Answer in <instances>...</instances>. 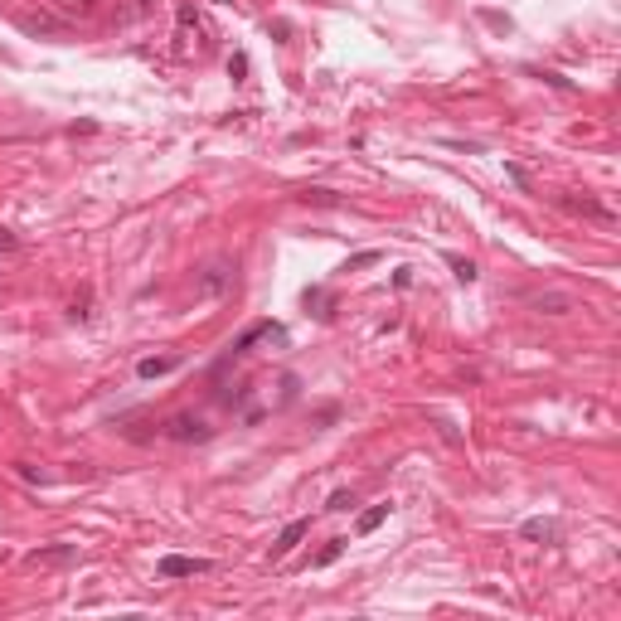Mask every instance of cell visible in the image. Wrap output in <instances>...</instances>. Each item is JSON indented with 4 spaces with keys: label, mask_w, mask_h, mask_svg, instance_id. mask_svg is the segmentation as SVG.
I'll return each mask as SVG.
<instances>
[{
    "label": "cell",
    "mask_w": 621,
    "mask_h": 621,
    "mask_svg": "<svg viewBox=\"0 0 621 621\" xmlns=\"http://www.w3.org/2000/svg\"><path fill=\"white\" fill-rule=\"evenodd\" d=\"M165 437H170V442H209L214 428H209L204 418H194V413H180V418L165 423Z\"/></svg>",
    "instance_id": "obj_1"
},
{
    "label": "cell",
    "mask_w": 621,
    "mask_h": 621,
    "mask_svg": "<svg viewBox=\"0 0 621 621\" xmlns=\"http://www.w3.org/2000/svg\"><path fill=\"white\" fill-rule=\"evenodd\" d=\"M233 287V262H209L199 272V297H223Z\"/></svg>",
    "instance_id": "obj_2"
},
{
    "label": "cell",
    "mask_w": 621,
    "mask_h": 621,
    "mask_svg": "<svg viewBox=\"0 0 621 621\" xmlns=\"http://www.w3.org/2000/svg\"><path fill=\"white\" fill-rule=\"evenodd\" d=\"M209 568H214L209 558H185V553H165L156 573H161V578H194V573H209Z\"/></svg>",
    "instance_id": "obj_3"
},
{
    "label": "cell",
    "mask_w": 621,
    "mask_h": 621,
    "mask_svg": "<svg viewBox=\"0 0 621 621\" xmlns=\"http://www.w3.org/2000/svg\"><path fill=\"white\" fill-rule=\"evenodd\" d=\"M306 534H311V519H292V524H287V529L277 534V543H272V553H277V558H282V553H292V548H297V543L306 539Z\"/></svg>",
    "instance_id": "obj_4"
},
{
    "label": "cell",
    "mask_w": 621,
    "mask_h": 621,
    "mask_svg": "<svg viewBox=\"0 0 621 621\" xmlns=\"http://www.w3.org/2000/svg\"><path fill=\"white\" fill-rule=\"evenodd\" d=\"M262 335H282V325H272V321H258V325H248L243 335H238V340H233V359H238V354H248L253 350V340H262Z\"/></svg>",
    "instance_id": "obj_5"
},
{
    "label": "cell",
    "mask_w": 621,
    "mask_h": 621,
    "mask_svg": "<svg viewBox=\"0 0 621 621\" xmlns=\"http://www.w3.org/2000/svg\"><path fill=\"white\" fill-rule=\"evenodd\" d=\"M529 306L543 316H563V311H573V297L568 292H539V297H529Z\"/></svg>",
    "instance_id": "obj_6"
},
{
    "label": "cell",
    "mask_w": 621,
    "mask_h": 621,
    "mask_svg": "<svg viewBox=\"0 0 621 621\" xmlns=\"http://www.w3.org/2000/svg\"><path fill=\"white\" fill-rule=\"evenodd\" d=\"M519 534H524L529 543H553L558 539V519H524Z\"/></svg>",
    "instance_id": "obj_7"
},
{
    "label": "cell",
    "mask_w": 621,
    "mask_h": 621,
    "mask_svg": "<svg viewBox=\"0 0 621 621\" xmlns=\"http://www.w3.org/2000/svg\"><path fill=\"white\" fill-rule=\"evenodd\" d=\"M170 369H180V359H175V354H161V359L151 354V359H141V364H136V374H141V378H161V374H170Z\"/></svg>",
    "instance_id": "obj_8"
},
{
    "label": "cell",
    "mask_w": 621,
    "mask_h": 621,
    "mask_svg": "<svg viewBox=\"0 0 621 621\" xmlns=\"http://www.w3.org/2000/svg\"><path fill=\"white\" fill-rule=\"evenodd\" d=\"M383 519H388V505H374V510H364V514H359V524H354V534H374Z\"/></svg>",
    "instance_id": "obj_9"
},
{
    "label": "cell",
    "mask_w": 621,
    "mask_h": 621,
    "mask_svg": "<svg viewBox=\"0 0 621 621\" xmlns=\"http://www.w3.org/2000/svg\"><path fill=\"white\" fill-rule=\"evenodd\" d=\"M568 209H573V214H588V218H602V223H607V218H612V209H602V204H593V199H563Z\"/></svg>",
    "instance_id": "obj_10"
},
{
    "label": "cell",
    "mask_w": 621,
    "mask_h": 621,
    "mask_svg": "<svg viewBox=\"0 0 621 621\" xmlns=\"http://www.w3.org/2000/svg\"><path fill=\"white\" fill-rule=\"evenodd\" d=\"M447 267H452V277H457L461 287L476 282V262H471V258H447Z\"/></svg>",
    "instance_id": "obj_11"
},
{
    "label": "cell",
    "mask_w": 621,
    "mask_h": 621,
    "mask_svg": "<svg viewBox=\"0 0 621 621\" xmlns=\"http://www.w3.org/2000/svg\"><path fill=\"white\" fill-rule=\"evenodd\" d=\"M345 548H350V539H330L321 553H316V568H330L335 558H340V553H345Z\"/></svg>",
    "instance_id": "obj_12"
},
{
    "label": "cell",
    "mask_w": 621,
    "mask_h": 621,
    "mask_svg": "<svg viewBox=\"0 0 621 621\" xmlns=\"http://www.w3.org/2000/svg\"><path fill=\"white\" fill-rule=\"evenodd\" d=\"M350 505H354V490H335V495L325 500V510H335V514H340V510H350Z\"/></svg>",
    "instance_id": "obj_13"
},
{
    "label": "cell",
    "mask_w": 621,
    "mask_h": 621,
    "mask_svg": "<svg viewBox=\"0 0 621 621\" xmlns=\"http://www.w3.org/2000/svg\"><path fill=\"white\" fill-rule=\"evenodd\" d=\"M15 253H20V238H15L10 228H0V262H5V258H15Z\"/></svg>",
    "instance_id": "obj_14"
},
{
    "label": "cell",
    "mask_w": 621,
    "mask_h": 621,
    "mask_svg": "<svg viewBox=\"0 0 621 621\" xmlns=\"http://www.w3.org/2000/svg\"><path fill=\"white\" fill-rule=\"evenodd\" d=\"M228 73H233V83H243L248 78V54H233V58H228Z\"/></svg>",
    "instance_id": "obj_15"
},
{
    "label": "cell",
    "mask_w": 621,
    "mask_h": 621,
    "mask_svg": "<svg viewBox=\"0 0 621 621\" xmlns=\"http://www.w3.org/2000/svg\"><path fill=\"white\" fill-rule=\"evenodd\" d=\"M73 548H44V553H34V563H63Z\"/></svg>",
    "instance_id": "obj_16"
},
{
    "label": "cell",
    "mask_w": 621,
    "mask_h": 621,
    "mask_svg": "<svg viewBox=\"0 0 621 621\" xmlns=\"http://www.w3.org/2000/svg\"><path fill=\"white\" fill-rule=\"evenodd\" d=\"M369 262H378V253H354L350 267H369Z\"/></svg>",
    "instance_id": "obj_17"
},
{
    "label": "cell",
    "mask_w": 621,
    "mask_h": 621,
    "mask_svg": "<svg viewBox=\"0 0 621 621\" xmlns=\"http://www.w3.org/2000/svg\"><path fill=\"white\" fill-rule=\"evenodd\" d=\"M218 5H233V0H218Z\"/></svg>",
    "instance_id": "obj_18"
}]
</instances>
